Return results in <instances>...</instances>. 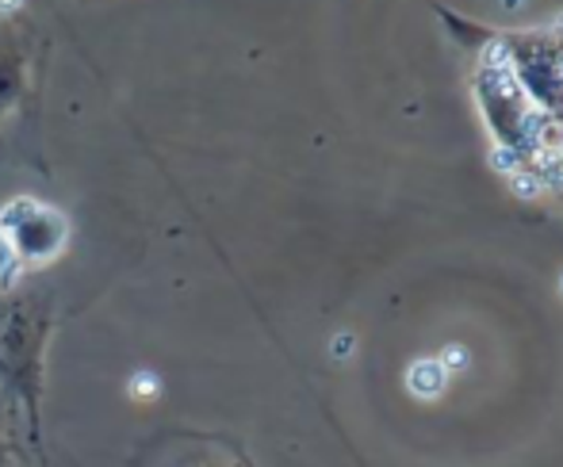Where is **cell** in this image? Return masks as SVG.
<instances>
[{
  "instance_id": "6da1fadb",
  "label": "cell",
  "mask_w": 563,
  "mask_h": 467,
  "mask_svg": "<svg viewBox=\"0 0 563 467\" xmlns=\"http://www.w3.org/2000/svg\"><path fill=\"white\" fill-rule=\"evenodd\" d=\"M407 383H410V391H415V394L433 399V394L445 387V368H441V364H433V360H422V364H415V368H410Z\"/></svg>"
},
{
  "instance_id": "7a4b0ae2",
  "label": "cell",
  "mask_w": 563,
  "mask_h": 467,
  "mask_svg": "<svg viewBox=\"0 0 563 467\" xmlns=\"http://www.w3.org/2000/svg\"><path fill=\"white\" fill-rule=\"evenodd\" d=\"M15 4V0H0V8H12Z\"/></svg>"
}]
</instances>
